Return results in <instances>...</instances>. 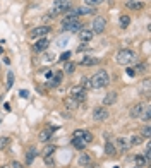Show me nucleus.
<instances>
[{
    "label": "nucleus",
    "mask_w": 151,
    "mask_h": 168,
    "mask_svg": "<svg viewBox=\"0 0 151 168\" xmlns=\"http://www.w3.org/2000/svg\"><path fill=\"white\" fill-rule=\"evenodd\" d=\"M64 71H65V74H72V72L76 71V64H74V62H67Z\"/></svg>",
    "instance_id": "nucleus-28"
},
{
    "label": "nucleus",
    "mask_w": 151,
    "mask_h": 168,
    "mask_svg": "<svg viewBox=\"0 0 151 168\" xmlns=\"http://www.w3.org/2000/svg\"><path fill=\"white\" fill-rule=\"evenodd\" d=\"M45 74H46V77H51V76H53V72H51V71H46Z\"/></svg>",
    "instance_id": "nucleus-43"
},
{
    "label": "nucleus",
    "mask_w": 151,
    "mask_h": 168,
    "mask_svg": "<svg viewBox=\"0 0 151 168\" xmlns=\"http://www.w3.org/2000/svg\"><path fill=\"white\" fill-rule=\"evenodd\" d=\"M105 28H106V19L103 16H96L93 19V33H103L105 31Z\"/></svg>",
    "instance_id": "nucleus-4"
},
{
    "label": "nucleus",
    "mask_w": 151,
    "mask_h": 168,
    "mask_svg": "<svg viewBox=\"0 0 151 168\" xmlns=\"http://www.w3.org/2000/svg\"><path fill=\"white\" fill-rule=\"evenodd\" d=\"M69 58H71V52H64L62 53V57H60V60H64V62H67Z\"/></svg>",
    "instance_id": "nucleus-37"
},
{
    "label": "nucleus",
    "mask_w": 151,
    "mask_h": 168,
    "mask_svg": "<svg viewBox=\"0 0 151 168\" xmlns=\"http://www.w3.org/2000/svg\"><path fill=\"white\" fill-rule=\"evenodd\" d=\"M12 86H14V72L9 71L7 72V89H10Z\"/></svg>",
    "instance_id": "nucleus-25"
},
{
    "label": "nucleus",
    "mask_w": 151,
    "mask_h": 168,
    "mask_svg": "<svg viewBox=\"0 0 151 168\" xmlns=\"http://www.w3.org/2000/svg\"><path fill=\"white\" fill-rule=\"evenodd\" d=\"M2 53H3V48H2V46H0V55H2Z\"/></svg>",
    "instance_id": "nucleus-45"
},
{
    "label": "nucleus",
    "mask_w": 151,
    "mask_h": 168,
    "mask_svg": "<svg viewBox=\"0 0 151 168\" xmlns=\"http://www.w3.org/2000/svg\"><path fill=\"white\" fill-rule=\"evenodd\" d=\"M0 122H2V120H0Z\"/></svg>",
    "instance_id": "nucleus-47"
},
{
    "label": "nucleus",
    "mask_w": 151,
    "mask_h": 168,
    "mask_svg": "<svg viewBox=\"0 0 151 168\" xmlns=\"http://www.w3.org/2000/svg\"><path fill=\"white\" fill-rule=\"evenodd\" d=\"M10 168H23V166H21L19 161H12V163H10Z\"/></svg>",
    "instance_id": "nucleus-39"
},
{
    "label": "nucleus",
    "mask_w": 151,
    "mask_h": 168,
    "mask_svg": "<svg viewBox=\"0 0 151 168\" xmlns=\"http://www.w3.org/2000/svg\"><path fill=\"white\" fill-rule=\"evenodd\" d=\"M115 101H117V93H113V91L103 98V105H105V107H110V105H113Z\"/></svg>",
    "instance_id": "nucleus-15"
},
{
    "label": "nucleus",
    "mask_w": 151,
    "mask_h": 168,
    "mask_svg": "<svg viewBox=\"0 0 151 168\" xmlns=\"http://www.w3.org/2000/svg\"><path fill=\"white\" fill-rule=\"evenodd\" d=\"M110 84V77H108V72L106 71H98L93 77L89 79V86L93 89H101V87H106Z\"/></svg>",
    "instance_id": "nucleus-1"
},
{
    "label": "nucleus",
    "mask_w": 151,
    "mask_h": 168,
    "mask_svg": "<svg viewBox=\"0 0 151 168\" xmlns=\"http://www.w3.org/2000/svg\"><path fill=\"white\" fill-rule=\"evenodd\" d=\"M9 146V137H0V149H5Z\"/></svg>",
    "instance_id": "nucleus-34"
},
{
    "label": "nucleus",
    "mask_w": 151,
    "mask_h": 168,
    "mask_svg": "<svg viewBox=\"0 0 151 168\" xmlns=\"http://www.w3.org/2000/svg\"><path fill=\"white\" fill-rule=\"evenodd\" d=\"M0 168H10V165H3V166H0Z\"/></svg>",
    "instance_id": "nucleus-44"
},
{
    "label": "nucleus",
    "mask_w": 151,
    "mask_h": 168,
    "mask_svg": "<svg viewBox=\"0 0 151 168\" xmlns=\"http://www.w3.org/2000/svg\"><path fill=\"white\" fill-rule=\"evenodd\" d=\"M53 130H55V127H48V129L41 130V132H40V141H41V142H48L50 137H51V134H53Z\"/></svg>",
    "instance_id": "nucleus-14"
},
{
    "label": "nucleus",
    "mask_w": 151,
    "mask_h": 168,
    "mask_svg": "<svg viewBox=\"0 0 151 168\" xmlns=\"http://www.w3.org/2000/svg\"><path fill=\"white\" fill-rule=\"evenodd\" d=\"M69 93H71V98H74L77 103L86 100V89H84L83 86H72Z\"/></svg>",
    "instance_id": "nucleus-3"
},
{
    "label": "nucleus",
    "mask_w": 151,
    "mask_h": 168,
    "mask_svg": "<svg viewBox=\"0 0 151 168\" xmlns=\"http://www.w3.org/2000/svg\"><path fill=\"white\" fill-rule=\"evenodd\" d=\"M72 146H74V148H77V149H84V146H86V142H84L83 139H72Z\"/></svg>",
    "instance_id": "nucleus-27"
},
{
    "label": "nucleus",
    "mask_w": 151,
    "mask_h": 168,
    "mask_svg": "<svg viewBox=\"0 0 151 168\" xmlns=\"http://www.w3.org/2000/svg\"><path fill=\"white\" fill-rule=\"evenodd\" d=\"M36 155H38V151H36L35 148H31V149H29V151L26 153V165H31V163L35 161Z\"/></svg>",
    "instance_id": "nucleus-18"
},
{
    "label": "nucleus",
    "mask_w": 151,
    "mask_h": 168,
    "mask_svg": "<svg viewBox=\"0 0 151 168\" xmlns=\"http://www.w3.org/2000/svg\"><path fill=\"white\" fill-rule=\"evenodd\" d=\"M71 9V0H55V12L62 14V12H69Z\"/></svg>",
    "instance_id": "nucleus-7"
},
{
    "label": "nucleus",
    "mask_w": 151,
    "mask_h": 168,
    "mask_svg": "<svg viewBox=\"0 0 151 168\" xmlns=\"http://www.w3.org/2000/svg\"><path fill=\"white\" fill-rule=\"evenodd\" d=\"M98 64V58L94 57H83L81 58V65H84V67H91V65H96Z\"/></svg>",
    "instance_id": "nucleus-16"
},
{
    "label": "nucleus",
    "mask_w": 151,
    "mask_h": 168,
    "mask_svg": "<svg viewBox=\"0 0 151 168\" xmlns=\"http://www.w3.org/2000/svg\"><path fill=\"white\" fill-rule=\"evenodd\" d=\"M48 45H50V41L46 38H40L38 41L33 45V50H35V52H43V50L48 48Z\"/></svg>",
    "instance_id": "nucleus-10"
},
{
    "label": "nucleus",
    "mask_w": 151,
    "mask_h": 168,
    "mask_svg": "<svg viewBox=\"0 0 151 168\" xmlns=\"http://www.w3.org/2000/svg\"><path fill=\"white\" fill-rule=\"evenodd\" d=\"M127 7H129V9H132V10H139V9H143V3L141 2H136V0H129Z\"/></svg>",
    "instance_id": "nucleus-21"
},
{
    "label": "nucleus",
    "mask_w": 151,
    "mask_h": 168,
    "mask_svg": "<svg viewBox=\"0 0 151 168\" xmlns=\"http://www.w3.org/2000/svg\"><path fill=\"white\" fill-rule=\"evenodd\" d=\"M62 29H64V31H71V33H79L81 29H83V23H81L79 19H77V21H72V23L62 26Z\"/></svg>",
    "instance_id": "nucleus-8"
},
{
    "label": "nucleus",
    "mask_w": 151,
    "mask_h": 168,
    "mask_svg": "<svg viewBox=\"0 0 151 168\" xmlns=\"http://www.w3.org/2000/svg\"><path fill=\"white\" fill-rule=\"evenodd\" d=\"M143 139H144V137H143L141 134H138V136H132V139L129 142H131V146H139L143 142Z\"/></svg>",
    "instance_id": "nucleus-24"
},
{
    "label": "nucleus",
    "mask_w": 151,
    "mask_h": 168,
    "mask_svg": "<svg viewBox=\"0 0 151 168\" xmlns=\"http://www.w3.org/2000/svg\"><path fill=\"white\" fill-rule=\"evenodd\" d=\"M117 146H119V149L122 153H127L129 148H131V142H129L126 137H117Z\"/></svg>",
    "instance_id": "nucleus-13"
},
{
    "label": "nucleus",
    "mask_w": 151,
    "mask_h": 168,
    "mask_svg": "<svg viewBox=\"0 0 151 168\" xmlns=\"http://www.w3.org/2000/svg\"><path fill=\"white\" fill-rule=\"evenodd\" d=\"M143 112H144V105L143 103H136L131 108V118H141Z\"/></svg>",
    "instance_id": "nucleus-9"
},
{
    "label": "nucleus",
    "mask_w": 151,
    "mask_h": 168,
    "mask_svg": "<svg viewBox=\"0 0 151 168\" xmlns=\"http://www.w3.org/2000/svg\"><path fill=\"white\" fill-rule=\"evenodd\" d=\"M83 136H84V130H74V134H72V137H76V139H83Z\"/></svg>",
    "instance_id": "nucleus-36"
},
{
    "label": "nucleus",
    "mask_w": 151,
    "mask_h": 168,
    "mask_svg": "<svg viewBox=\"0 0 151 168\" xmlns=\"http://www.w3.org/2000/svg\"><path fill=\"white\" fill-rule=\"evenodd\" d=\"M149 117H151V110H149V108H144V112H143L141 118L146 120V122H149Z\"/></svg>",
    "instance_id": "nucleus-32"
},
{
    "label": "nucleus",
    "mask_w": 151,
    "mask_h": 168,
    "mask_svg": "<svg viewBox=\"0 0 151 168\" xmlns=\"http://www.w3.org/2000/svg\"><path fill=\"white\" fill-rule=\"evenodd\" d=\"M88 163H91V156L88 155V153H81V155H79V165L86 166Z\"/></svg>",
    "instance_id": "nucleus-19"
},
{
    "label": "nucleus",
    "mask_w": 151,
    "mask_h": 168,
    "mask_svg": "<svg viewBox=\"0 0 151 168\" xmlns=\"http://www.w3.org/2000/svg\"><path fill=\"white\" fill-rule=\"evenodd\" d=\"M141 136L144 137V139H151V127H149V125H144V129H143Z\"/></svg>",
    "instance_id": "nucleus-29"
},
{
    "label": "nucleus",
    "mask_w": 151,
    "mask_h": 168,
    "mask_svg": "<svg viewBox=\"0 0 151 168\" xmlns=\"http://www.w3.org/2000/svg\"><path fill=\"white\" fill-rule=\"evenodd\" d=\"M134 168H141V166H134Z\"/></svg>",
    "instance_id": "nucleus-46"
},
{
    "label": "nucleus",
    "mask_w": 151,
    "mask_h": 168,
    "mask_svg": "<svg viewBox=\"0 0 151 168\" xmlns=\"http://www.w3.org/2000/svg\"><path fill=\"white\" fill-rule=\"evenodd\" d=\"M105 155H106V156H115V155H117L115 144H112L110 141H106V144H105Z\"/></svg>",
    "instance_id": "nucleus-17"
},
{
    "label": "nucleus",
    "mask_w": 151,
    "mask_h": 168,
    "mask_svg": "<svg viewBox=\"0 0 151 168\" xmlns=\"http://www.w3.org/2000/svg\"><path fill=\"white\" fill-rule=\"evenodd\" d=\"M136 163H138V166H146V161H144V156H141V155H139V156H136Z\"/></svg>",
    "instance_id": "nucleus-33"
},
{
    "label": "nucleus",
    "mask_w": 151,
    "mask_h": 168,
    "mask_svg": "<svg viewBox=\"0 0 151 168\" xmlns=\"http://www.w3.org/2000/svg\"><path fill=\"white\" fill-rule=\"evenodd\" d=\"M134 62H138V55H136L132 50L122 48L120 52H117V64H120V65H131V64H134Z\"/></svg>",
    "instance_id": "nucleus-2"
},
{
    "label": "nucleus",
    "mask_w": 151,
    "mask_h": 168,
    "mask_svg": "<svg viewBox=\"0 0 151 168\" xmlns=\"http://www.w3.org/2000/svg\"><path fill=\"white\" fill-rule=\"evenodd\" d=\"M57 149V146H53V144H48V146H45L43 148V151H41V155H43V158H46V156H51V153Z\"/></svg>",
    "instance_id": "nucleus-20"
},
{
    "label": "nucleus",
    "mask_w": 151,
    "mask_h": 168,
    "mask_svg": "<svg viewBox=\"0 0 151 168\" xmlns=\"http://www.w3.org/2000/svg\"><path fill=\"white\" fill-rule=\"evenodd\" d=\"M51 82H50V86H58V84L62 82V72H57V74H53L51 76Z\"/></svg>",
    "instance_id": "nucleus-22"
},
{
    "label": "nucleus",
    "mask_w": 151,
    "mask_h": 168,
    "mask_svg": "<svg viewBox=\"0 0 151 168\" xmlns=\"http://www.w3.org/2000/svg\"><path fill=\"white\" fill-rule=\"evenodd\" d=\"M129 24H131V17L129 16H126V14H124V16H120V28L122 29H126Z\"/></svg>",
    "instance_id": "nucleus-23"
},
{
    "label": "nucleus",
    "mask_w": 151,
    "mask_h": 168,
    "mask_svg": "<svg viewBox=\"0 0 151 168\" xmlns=\"http://www.w3.org/2000/svg\"><path fill=\"white\" fill-rule=\"evenodd\" d=\"M83 141L86 142V144H89V142H93V134H91V132H88V130H84Z\"/></svg>",
    "instance_id": "nucleus-31"
},
{
    "label": "nucleus",
    "mask_w": 151,
    "mask_h": 168,
    "mask_svg": "<svg viewBox=\"0 0 151 168\" xmlns=\"http://www.w3.org/2000/svg\"><path fill=\"white\" fill-rule=\"evenodd\" d=\"M50 33V26H38L35 29H31L29 31V38H45V34H48Z\"/></svg>",
    "instance_id": "nucleus-5"
},
{
    "label": "nucleus",
    "mask_w": 151,
    "mask_h": 168,
    "mask_svg": "<svg viewBox=\"0 0 151 168\" xmlns=\"http://www.w3.org/2000/svg\"><path fill=\"white\" fill-rule=\"evenodd\" d=\"M74 12L77 14V17H79V16H93V14H94V7L83 5V7H77Z\"/></svg>",
    "instance_id": "nucleus-11"
},
{
    "label": "nucleus",
    "mask_w": 151,
    "mask_h": 168,
    "mask_svg": "<svg viewBox=\"0 0 151 168\" xmlns=\"http://www.w3.org/2000/svg\"><path fill=\"white\" fill-rule=\"evenodd\" d=\"M19 94H21V96H23V98H28V96H29V91H26V89H23V91H21Z\"/></svg>",
    "instance_id": "nucleus-42"
},
{
    "label": "nucleus",
    "mask_w": 151,
    "mask_h": 168,
    "mask_svg": "<svg viewBox=\"0 0 151 168\" xmlns=\"http://www.w3.org/2000/svg\"><path fill=\"white\" fill-rule=\"evenodd\" d=\"M84 168H100V165H96V163H93V161H91V163H88V165L84 166Z\"/></svg>",
    "instance_id": "nucleus-40"
},
{
    "label": "nucleus",
    "mask_w": 151,
    "mask_h": 168,
    "mask_svg": "<svg viewBox=\"0 0 151 168\" xmlns=\"http://www.w3.org/2000/svg\"><path fill=\"white\" fill-rule=\"evenodd\" d=\"M45 161H46V165H48L50 168H53V160H51V156H46Z\"/></svg>",
    "instance_id": "nucleus-38"
},
{
    "label": "nucleus",
    "mask_w": 151,
    "mask_h": 168,
    "mask_svg": "<svg viewBox=\"0 0 151 168\" xmlns=\"http://www.w3.org/2000/svg\"><path fill=\"white\" fill-rule=\"evenodd\" d=\"M127 74L131 76V77H134V76H136V71H134V69H131V67H129V69H127Z\"/></svg>",
    "instance_id": "nucleus-41"
},
{
    "label": "nucleus",
    "mask_w": 151,
    "mask_h": 168,
    "mask_svg": "<svg viewBox=\"0 0 151 168\" xmlns=\"http://www.w3.org/2000/svg\"><path fill=\"white\" fill-rule=\"evenodd\" d=\"M93 36H94V33L91 31V29H81L79 31V38H81V41H84V43L91 41Z\"/></svg>",
    "instance_id": "nucleus-12"
},
{
    "label": "nucleus",
    "mask_w": 151,
    "mask_h": 168,
    "mask_svg": "<svg viewBox=\"0 0 151 168\" xmlns=\"http://www.w3.org/2000/svg\"><path fill=\"white\" fill-rule=\"evenodd\" d=\"M79 86H83L84 89H88V87H91V86H89V79H88V77H83V79H81V84H79Z\"/></svg>",
    "instance_id": "nucleus-35"
},
{
    "label": "nucleus",
    "mask_w": 151,
    "mask_h": 168,
    "mask_svg": "<svg viewBox=\"0 0 151 168\" xmlns=\"http://www.w3.org/2000/svg\"><path fill=\"white\" fill-rule=\"evenodd\" d=\"M64 103H65V107H67V108H76V107H77V101L74 100V98H71V96L65 98Z\"/></svg>",
    "instance_id": "nucleus-26"
},
{
    "label": "nucleus",
    "mask_w": 151,
    "mask_h": 168,
    "mask_svg": "<svg viewBox=\"0 0 151 168\" xmlns=\"http://www.w3.org/2000/svg\"><path fill=\"white\" fill-rule=\"evenodd\" d=\"M108 118V110H106V107H96L93 112V120H96V122H103V120Z\"/></svg>",
    "instance_id": "nucleus-6"
},
{
    "label": "nucleus",
    "mask_w": 151,
    "mask_h": 168,
    "mask_svg": "<svg viewBox=\"0 0 151 168\" xmlns=\"http://www.w3.org/2000/svg\"><path fill=\"white\" fill-rule=\"evenodd\" d=\"M105 0H84V3H86L88 7H96L100 5V3H103Z\"/></svg>",
    "instance_id": "nucleus-30"
}]
</instances>
